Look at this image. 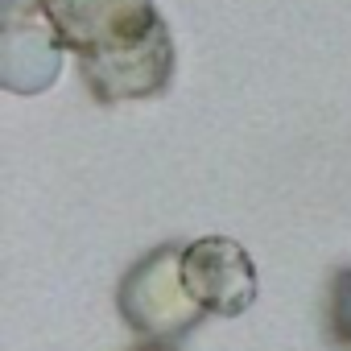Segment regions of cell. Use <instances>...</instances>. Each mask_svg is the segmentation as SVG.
<instances>
[{"mask_svg": "<svg viewBox=\"0 0 351 351\" xmlns=\"http://www.w3.org/2000/svg\"><path fill=\"white\" fill-rule=\"evenodd\" d=\"M99 104L153 99L173 79V34L153 0H42Z\"/></svg>", "mask_w": 351, "mask_h": 351, "instance_id": "1", "label": "cell"}, {"mask_svg": "<svg viewBox=\"0 0 351 351\" xmlns=\"http://www.w3.org/2000/svg\"><path fill=\"white\" fill-rule=\"evenodd\" d=\"M182 252L186 244H157L149 248L120 281V318L141 335V339H161L173 343L186 330L203 322V306L195 302L186 273H182Z\"/></svg>", "mask_w": 351, "mask_h": 351, "instance_id": "2", "label": "cell"}, {"mask_svg": "<svg viewBox=\"0 0 351 351\" xmlns=\"http://www.w3.org/2000/svg\"><path fill=\"white\" fill-rule=\"evenodd\" d=\"M62 38L54 34L42 0L38 5H5L0 29V83L17 95L50 91L62 71Z\"/></svg>", "mask_w": 351, "mask_h": 351, "instance_id": "4", "label": "cell"}, {"mask_svg": "<svg viewBox=\"0 0 351 351\" xmlns=\"http://www.w3.org/2000/svg\"><path fill=\"white\" fill-rule=\"evenodd\" d=\"M326 343L335 351H351V265L335 269L326 281V314H322Z\"/></svg>", "mask_w": 351, "mask_h": 351, "instance_id": "5", "label": "cell"}, {"mask_svg": "<svg viewBox=\"0 0 351 351\" xmlns=\"http://www.w3.org/2000/svg\"><path fill=\"white\" fill-rule=\"evenodd\" d=\"M136 351H178V347H173V343H161V339H145Z\"/></svg>", "mask_w": 351, "mask_h": 351, "instance_id": "6", "label": "cell"}, {"mask_svg": "<svg viewBox=\"0 0 351 351\" xmlns=\"http://www.w3.org/2000/svg\"><path fill=\"white\" fill-rule=\"evenodd\" d=\"M182 273L186 285L195 293V302L207 314L219 318H240L244 310H252L261 281H256V265L244 252L240 240L232 236H199L186 244L182 252Z\"/></svg>", "mask_w": 351, "mask_h": 351, "instance_id": "3", "label": "cell"}]
</instances>
